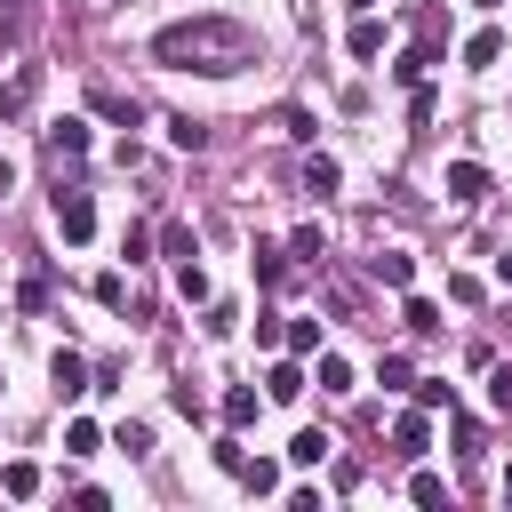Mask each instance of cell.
<instances>
[{
  "label": "cell",
  "instance_id": "cell-9",
  "mask_svg": "<svg viewBox=\"0 0 512 512\" xmlns=\"http://www.w3.org/2000/svg\"><path fill=\"white\" fill-rule=\"evenodd\" d=\"M368 280H384V288H408V280H416V256L384 248V256H368Z\"/></svg>",
  "mask_w": 512,
  "mask_h": 512
},
{
  "label": "cell",
  "instance_id": "cell-24",
  "mask_svg": "<svg viewBox=\"0 0 512 512\" xmlns=\"http://www.w3.org/2000/svg\"><path fill=\"white\" fill-rule=\"evenodd\" d=\"M0 488H8V496H40V464H24V456H16V464L0 472Z\"/></svg>",
  "mask_w": 512,
  "mask_h": 512
},
{
  "label": "cell",
  "instance_id": "cell-4",
  "mask_svg": "<svg viewBox=\"0 0 512 512\" xmlns=\"http://www.w3.org/2000/svg\"><path fill=\"white\" fill-rule=\"evenodd\" d=\"M32 96H40V64H16V72L0 80V120H16V112H32Z\"/></svg>",
  "mask_w": 512,
  "mask_h": 512
},
{
  "label": "cell",
  "instance_id": "cell-31",
  "mask_svg": "<svg viewBox=\"0 0 512 512\" xmlns=\"http://www.w3.org/2000/svg\"><path fill=\"white\" fill-rule=\"evenodd\" d=\"M408 496H416V504H440V496H448V480H440V472H416V480H408Z\"/></svg>",
  "mask_w": 512,
  "mask_h": 512
},
{
  "label": "cell",
  "instance_id": "cell-21",
  "mask_svg": "<svg viewBox=\"0 0 512 512\" xmlns=\"http://www.w3.org/2000/svg\"><path fill=\"white\" fill-rule=\"evenodd\" d=\"M232 480H240L248 496H272V488H280V464H264V456H248V464H240Z\"/></svg>",
  "mask_w": 512,
  "mask_h": 512
},
{
  "label": "cell",
  "instance_id": "cell-29",
  "mask_svg": "<svg viewBox=\"0 0 512 512\" xmlns=\"http://www.w3.org/2000/svg\"><path fill=\"white\" fill-rule=\"evenodd\" d=\"M96 440H104V432H96L88 416H80V424H64V448H72V456H96Z\"/></svg>",
  "mask_w": 512,
  "mask_h": 512
},
{
  "label": "cell",
  "instance_id": "cell-39",
  "mask_svg": "<svg viewBox=\"0 0 512 512\" xmlns=\"http://www.w3.org/2000/svg\"><path fill=\"white\" fill-rule=\"evenodd\" d=\"M472 8H496V0H472Z\"/></svg>",
  "mask_w": 512,
  "mask_h": 512
},
{
  "label": "cell",
  "instance_id": "cell-36",
  "mask_svg": "<svg viewBox=\"0 0 512 512\" xmlns=\"http://www.w3.org/2000/svg\"><path fill=\"white\" fill-rule=\"evenodd\" d=\"M344 8H352V16H368V8H376V0H344Z\"/></svg>",
  "mask_w": 512,
  "mask_h": 512
},
{
  "label": "cell",
  "instance_id": "cell-30",
  "mask_svg": "<svg viewBox=\"0 0 512 512\" xmlns=\"http://www.w3.org/2000/svg\"><path fill=\"white\" fill-rule=\"evenodd\" d=\"M112 448H128V456H152V424H120V432H112Z\"/></svg>",
  "mask_w": 512,
  "mask_h": 512
},
{
  "label": "cell",
  "instance_id": "cell-11",
  "mask_svg": "<svg viewBox=\"0 0 512 512\" xmlns=\"http://www.w3.org/2000/svg\"><path fill=\"white\" fill-rule=\"evenodd\" d=\"M344 48H352L360 64H368V56H384V24H376V8H368V16H352V40H344Z\"/></svg>",
  "mask_w": 512,
  "mask_h": 512
},
{
  "label": "cell",
  "instance_id": "cell-15",
  "mask_svg": "<svg viewBox=\"0 0 512 512\" xmlns=\"http://www.w3.org/2000/svg\"><path fill=\"white\" fill-rule=\"evenodd\" d=\"M328 448H336V440H328L320 424H304V432L288 440V464H328Z\"/></svg>",
  "mask_w": 512,
  "mask_h": 512
},
{
  "label": "cell",
  "instance_id": "cell-17",
  "mask_svg": "<svg viewBox=\"0 0 512 512\" xmlns=\"http://www.w3.org/2000/svg\"><path fill=\"white\" fill-rule=\"evenodd\" d=\"M336 184H344V168H336L328 152H312V160H304V192H320V200H328Z\"/></svg>",
  "mask_w": 512,
  "mask_h": 512
},
{
  "label": "cell",
  "instance_id": "cell-3",
  "mask_svg": "<svg viewBox=\"0 0 512 512\" xmlns=\"http://www.w3.org/2000/svg\"><path fill=\"white\" fill-rule=\"evenodd\" d=\"M424 448H432V408H408V416L392 424V456H408V464H416Z\"/></svg>",
  "mask_w": 512,
  "mask_h": 512
},
{
  "label": "cell",
  "instance_id": "cell-5",
  "mask_svg": "<svg viewBox=\"0 0 512 512\" xmlns=\"http://www.w3.org/2000/svg\"><path fill=\"white\" fill-rule=\"evenodd\" d=\"M440 40H448V8H440V0H424V8H416V56H424V64H440Z\"/></svg>",
  "mask_w": 512,
  "mask_h": 512
},
{
  "label": "cell",
  "instance_id": "cell-10",
  "mask_svg": "<svg viewBox=\"0 0 512 512\" xmlns=\"http://www.w3.org/2000/svg\"><path fill=\"white\" fill-rule=\"evenodd\" d=\"M32 40V0H0V48H24Z\"/></svg>",
  "mask_w": 512,
  "mask_h": 512
},
{
  "label": "cell",
  "instance_id": "cell-33",
  "mask_svg": "<svg viewBox=\"0 0 512 512\" xmlns=\"http://www.w3.org/2000/svg\"><path fill=\"white\" fill-rule=\"evenodd\" d=\"M456 456H464V464L480 456V424H472V416H456Z\"/></svg>",
  "mask_w": 512,
  "mask_h": 512
},
{
  "label": "cell",
  "instance_id": "cell-1",
  "mask_svg": "<svg viewBox=\"0 0 512 512\" xmlns=\"http://www.w3.org/2000/svg\"><path fill=\"white\" fill-rule=\"evenodd\" d=\"M152 56L168 64V72H240L248 56H256V32L248 24H232V16H184V24H168V32H152Z\"/></svg>",
  "mask_w": 512,
  "mask_h": 512
},
{
  "label": "cell",
  "instance_id": "cell-28",
  "mask_svg": "<svg viewBox=\"0 0 512 512\" xmlns=\"http://www.w3.org/2000/svg\"><path fill=\"white\" fill-rule=\"evenodd\" d=\"M96 304L120 312V304H128V280H120V272H96Z\"/></svg>",
  "mask_w": 512,
  "mask_h": 512
},
{
  "label": "cell",
  "instance_id": "cell-34",
  "mask_svg": "<svg viewBox=\"0 0 512 512\" xmlns=\"http://www.w3.org/2000/svg\"><path fill=\"white\" fill-rule=\"evenodd\" d=\"M488 400H496V408H512V368H496V360H488Z\"/></svg>",
  "mask_w": 512,
  "mask_h": 512
},
{
  "label": "cell",
  "instance_id": "cell-35",
  "mask_svg": "<svg viewBox=\"0 0 512 512\" xmlns=\"http://www.w3.org/2000/svg\"><path fill=\"white\" fill-rule=\"evenodd\" d=\"M496 280H504V288H512V248H504V256H496Z\"/></svg>",
  "mask_w": 512,
  "mask_h": 512
},
{
  "label": "cell",
  "instance_id": "cell-12",
  "mask_svg": "<svg viewBox=\"0 0 512 512\" xmlns=\"http://www.w3.org/2000/svg\"><path fill=\"white\" fill-rule=\"evenodd\" d=\"M496 56H504V32H496V24H480V32L464 40V64H472V72H488Z\"/></svg>",
  "mask_w": 512,
  "mask_h": 512
},
{
  "label": "cell",
  "instance_id": "cell-32",
  "mask_svg": "<svg viewBox=\"0 0 512 512\" xmlns=\"http://www.w3.org/2000/svg\"><path fill=\"white\" fill-rule=\"evenodd\" d=\"M160 248L168 256H192V224H160Z\"/></svg>",
  "mask_w": 512,
  "mask_h": 512
},
{
  "label": "cell",
  "instance_id": "cell-37",
  "mask_svg": "<svg viewBox=\"0 0 512 512\" xmlns=\"http://www.w3.org/2000/svg\"><path fill=\"white\" fill-rule=\"evenodd\" d=\"M8 184H16V176H8V160H0V192H8Z\"/></svg>",
  "mask_w": 512,
  "mask_h": 512
},
{
  "label": "cell",
  "instance_id": "cell-25",
  "mask_svg": "<svg viewBox=\"0 0 512 512\" xmlns=\"http://www.w3.org/2000/svg\"><path fill=\"white\" fill-rule=\"evenodd\" d=\"M288 256H304V264H320V256H328V240H320V224H296V240H288Z\"/></svg>",
  "mask_w": 512,
  "mask_h": 512
},
{
  "label": "cell",
  "instance_id": "cell-7",
  "mask_svg": "<svg viewBox=\"0 0 512 512\" xmlns=\"http://www.w3.org/2000/svg\"><path fill=\"white\" fill-rule=\"evenodd\" d=\"M448 200H464V208L488 200V168L480 160H448Z\"/></svg>",
  "mask_w": 512,
  "mask_h": 512
},
{
  "label": "cell",
  "instance_id": "cell-6",
  "mask_svg": "<svg viewBox=\"0 0 512 512\" xmlns=\"http://www.w3.org/2000/svg\"><path fill=\"white\" fill-rule=\"evenodd\" d=\"M48 384H56V400H80V392H96L80 352H56V360H48Z\"/></svg>",
  "mask_w": 512,
  "mask_h": 512
},
{
  "label": "cell",
  "instance_id": "cell-20",
  "mask_svg": "<svg viewBox=\"0 0 512 512\" xmlns=\"http://www.w3.org/2000/svg\"><path fill=\"white\" fill-rule=\"evenodd\" d=\"M312 384H320V392H352V360H344V352H320Z\"/></svg>",
  "mask_w": 512,
  "mask_h": 512
},
{
  "label": "cell",
  "instance_id": "cell-22",
  "mask_svg": "<svg viewBox=\"0 0 512 512\" xmlns=\"http://www.w3.org/2000/svg\"><path fill=\"white\" fill-rule=\"evenodd\" d=\"M296 392H304V368H296V360H280V368L264 376V400H296Z\"/></svg>",
  "mask_w": 512,
  "mask_h": 512
},
{
  "label": "cell",
  "instance_id": "cell-26",
  "mask_svg": "<svg viewBox=\"0 0 512 512\" xmlns=\"http://www.w3.org/2000/svg\"><path fill=\"white\" fill-rule=\"evenodd\" d=\"M280 344H288L296 360H304V352H320V320H288V336H280Z\"/></svg>",
  "mask_w": 512,
  "mask_h": 512
},
{
  "label": "cell",
  "instance_id": "cell-14",
  "mask_svg": "<svg viewBox=\"0 0 512 512\" xmlns=\"http://www.w3.org/2000/svg\"><path fill=\"white\" fill-rule=\"evenodd\" d=\"M256 408H264V392H248V384H232V392H224V424H232V432H248V424H256Z\"/></svg>",
  "mask_w": 512,
  "mask_h": 512
},
{
  "label": "cell",
  "instance_id": "cell-23",
  "mask_svg": "<svg viewBox=\"0 0 512 512\" xmlns=\"http://www.w3.org/2000/svg\"><path fill=\"white\" fill-rule=\"evenodd\" d=\"M176 296H184V304H208V272H200V264H192V256H184V264H176Z\"/></svg>",
  "mask_w": 512,
  "mask_h": 512
},
{
  "label": "cell",
  "instance_id": "cell-16",
  "mask_svg": "<svg viewBox=\"0 0 512 512\" xmlns=\"http://www.w3.org/2000/svg\"><path fill=\"white\" fill-rule=\"evenodd\" d=\"M168 144H176V152H208V120L176 112V120H168Z\"/></svg>",
  "mask_w": 512,
  "mask_h": 512
},
{
  "label": "cell",
  "instance_id": "cell-8",
  "mask_svg": "<svg viewBox=\"0 0 512 512\" xmlns=\"http://www.w3.org/2000/svg\"><path fill=\"white\" fill-rule=\"evenodd\" d=\"M80 152H88V120H56V128H48V160L64 168V160H80Z\"/></svg>",
  "mask_w": 512,
  "mask_h": 512
},
{
  "label": "cell",
  "instance_id": "cell-2",
  "mask_svg": "<svg viewBox=\"0 0 512 512\" xmlns=\"http://www.w3.org/2000/svg\"><path fill=\"white\" fill-rule=\"evenodd\" d=\"M56 232H64L72 248H80V240L96 232V200H88L80 184H56Z\"/></svg>",
  "mask_w": 512,
  "mask_h": 512
},
{
  "label": "cell",
  "instance_id": "cell-19",
  "mask_svg": "<svg viewBox=\"0 0 512 512\" xmlns=\"http://www.w3.org/2000/svg\"><path fill=\"white\" fill-rule=\"evenodd\" d=\"M400 320H408V336H440V304H432V296H408Z\"/></svg>",
  "mask_w": 512,
  "mask_h": 512
},
{
  "label": "cell",
  "instance_id": "cell-18",
  "mask_svg": "<svg viewBox=\"0 0 512 512\" xmlns=\"http://www.w3.org/2000/svg\"><path fill=\"white\" fill-rule=\"evenodd\" d=\"M288 248H256V288H288Z\"/></svg>",
  "mask_w": 512,
  "mask_h": 512
},
{
  "label": "cell",
  "instance_id": "cell-13",
  "mask_svg": "<svg viewBox=\"0 0 512 512\" xmlns=\"http://www.w3.org/2000/svg\"><path fill=\"white\" fill-rule=\"evenodd\" d=\"M88 104L104 112V120H120V128H136L144 112H136V96H120V88H88Z\"/></svg>",
  "mask_w": 512,
  "mask_h": 512
},
{
  "label": "cell",
  "instance_id": "cell-38",
  "mask_svg": "<svg viewBox=\"0 0 512 512\" xmlns=\"http://www.w3.org/2000/svg\"><path fill=\"white\" fill-rule=\"evenodd\" d=\"M504 504H512V472H504Z\"/></svg>",
  "mask_w": 512,
  "mask_h": 512
},
{
  "label": "cell",
  "instance_id": "cell-27",
  "mask_svg": "<svg viewBox=\"0 0 512 512\" xmlns=\"http://www.w3.org/2000/svg\"><path fill=\"white\" fill-rule=\"evenodd\" d=\"M416 408H448V416H456V384H440V376H424V384H416Z\"/></svg>",
  "mask_w": 512,
  "mask_h": 512
}]
</instances>
